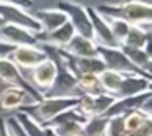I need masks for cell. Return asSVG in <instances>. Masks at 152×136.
I'll return each instance as SVG.
<instances>
[{
    "label": "cell",
    "instance_id": "obj_1",
    "mask_svg": "<svg viewBox=\"0 0 152 136\" xmlns=\"http://www.w3.org/2000/svg\"><path fill=\"white\" fill-rule=\"evenodd\" d=\"M95 10L102 17L119 18L128 21L129 25L137 26H149L152 21V7L139 0H128L119 4H100L95 7Z\"/></svg>",
    "mask_w": 152,
    "mask_h": 136
},
{
    "label": "cell",
    "instance_id": "obj_2",
    "mask_svg": "<svg viewBox=\"0 0 152 136\" xmlns=\"http://www.w3.org/2000/svg\"><path fill=\"white\" fill-rule=\"evenodd\" d=\"M79 103V97H67V95H46L39 102L30 103L21 107L18 112H23L38 125L44 126L49 123L54 116L66 112L69 108H75Z\"/></svg>",
    "mask_w": 152,
    "mask_h": 136
},
{
    "label": "cell",
    "instance_id": "obj_3",
    "mask_svg": "<svg viewBox=\"0 0 152 136\" xmlns=\"http://www.w3.org/2000/svg\"><path fill=\"white\" fill-rule=\"evenodd\" d=\"M56 8L66 15L67 21L74 26L75 35L92 40V23H90L87 8L82 4H77L74 0H59Z\"/></svg>",
    "mask_w": 152,
    "mask_h": 136
},
{
    "label": "cell",
    "instance_id": "obj_4",
    "mask_svg": "<svg viewBox=\"0 0 152 136\" xmlns=\"http://www.w3.org/2000/svg\"><path fill=\"white\" fill-rule=\"evenodd\" d=\"M0 82L7 84L8 87H20L25 92L30 93V97L33 99V102H39L43 99V93H39L23 76L20 69L13 64V61L10 57H2L0 56Z\"/></svg>",
    "mask_w": 152,
    "mask_h": 136
},
{
    "label": "cell",
    "instance_id": "obj_5",
    "mask_svg": "<svg viewBox=\"0 0 152 136\" xmlns=\"http://www.w3.org/2000/svg\"><path fill=\"white\" fill-rule=\"evenodd\" d=\"M96 56L102 59V62L105 64V69L108 71H115V72H123V74H142L139 69H136L129 59L123 54V51L118 48H110V46H98L96 44ZM152 77V76H147Z\"/></svg>",
    "mask_w": 152,
    "mask_h": 136
},
{
    "label": "cell",
    "instance_id": "obj_6",
    "mask_svg": "<svg viewBox=\"0 0 152 136\" xmlns=\"http://www.w3.org/2000/svg\"><path fill=\"white\" fill-rule=\"evenodd\" d=\"M115 97L110 95L106 92H100V93H83L79 97V103L75 108L82 113L85 118L90 116H100L105 115L106 110L111 107V103L115 102Z\"/></svg>",
    "mask_w": 152,
    "mask_h": 136
},
{
    "label": "cell",
    "instance_id": "obj_7",
    "mask_svg": "<svg viewBox=\"0 0 152 136\" xmlns=\"http://www.w3.org/2000/svg\"><path fill=\"white\" fill-rule=\"evenodd\" d=\"M57 77V67L51 59H46L44 62L38 64L36 67L30 69V80L28 82L34 87L39 93L48 95L53 89L54 80Z\"/></svg>",
    "mask_w": 152,
    "mask_h": 136
},
{
    "label": "cell",
    "instance_id": "obj_8",
    "mask_svg": "<svg viewBox=\"0 0 152 136\" xmlns=\"http://www.w3.org/2000/svg\"><path fill=\"white\" fill-rule=\"evenodd\" d=\"M13 64L18 69H33L38 64L44 62L48 59L46 53L41 49L38 44H26V46H17L12 49V53L8 54Z\"/></svg>",
    "mask_w": 152,
    "mask_h": 136
},
{
    "label": "cell",
    "instance_id": "obj_9",
    "mask_svg": "<svg viewBox=\"0 0 152 136\" xmlns=\"http://www.w3.org/2000/svg\"><path fill=\"white\" fill-rule=\"evenodd\" d=\"M87 13L90 17V23H92V40L98 46H110V48H118L119 43L115 40L111 30L108 26V21L105 17L95 10V7H85Z\"/></svg>",
    "mask_w": 152,
    "mask_h": 136
},
{
    "label": "cell",
    "instance_id": "obj_10",
    "mask_svg": "<svg viewBox=\"0 0 152 136\" xmlns=\"http://www.w3.org/2000/svg\"><path fill=\"white\" fill-rule=\"evenodd\" d=\"M0 18L7 25H17V26L28 28V30L34 31V33H41L39 23L33 18L30 10H23V8L15 7V5L0 4Z\"/></svg>",
    "mask_w": 152,
    "mask_h": 136
},
{
    "label": "cell",
    "instance_id": "obj_11",
    "mask_svg": "<svg viewBox=\"0 0 152 136\" xmlns=\"http://www.w3.org/2000/svg\"><path fill=\"white\" fill-rule=\"evenodd\" d=\"M151 97H152V90L137 93V95L116 99L115 102L111 103V107L106 110L105 116H106V118H111V116H124V115H128V113L134 112V110L142 108L145 103H149Z\"/></svg>",
    "mask_w": 152,
    "mask_h": 136
},
{
    "label": "cell",
    "instance_id": "obj_12",
    "mask_svg": "<svg viewBox=\"0 0 152 136\" xmlns=\"http://www.w3.org/2000/svg\"><path fill=\"white\" fill-rule=\"evenodd\" d=\"M0 41L10 46H26V44H38V33L17 25H0Z\"/></svg>",
    "mask_w": 152,
    "mask_h": 136
},
{
    "label": "cell",
    "instance_id": "obj_13",
    "mask_svg": "<svg viewBox=\"0 0 152 136\" xmlns=\"http://www.w3.org/2000/svg\"><path fill=\"white\" fill-rule=\"evenodd\" d=\"M151 89H152V77L141 76V74H123L115 97L116 99L131 97V95L147 92Z\"/></svg>",
    "mask_w": 152,
    "mask_h": 136
},
{
    "label": "cell",
    "instance_id": "obj_14",
    "mask_svg": "<svg viewBox=\"0 0 152 136\" xmlns=\"http://www.w3.org/2000/svg\"><path fill=\"white\" fill-rule=\"evenodd\" d=\"M30 103H34L33 99L20 87H7L0 93V112L20 110L21 107L30 105Z\"/></svg>",
    "mask_w": 152,
    "mask_h": 136
},
{
    "label": "cell",
    "instance_id": "obj_15",
    "mask_svg": "<svg viewBox=\"0 0 152 136\" xmlns=\"http://www.w3.org/2000/svg\"><path fill=\"white\" fill-rule=\"evenodd\" d=\"M33 18L39 23L41 33H49V31L59 28L62 23H66L67 18L57 8H41V10H30Z\"/></svg>",
    "mask_w": 152,
    "mask_h": 136
},
{
    "label": "cell",
    "instance_id": "obj_16",
    "mask_svg": "<svg viewBox=\"0 0 152 136\" xmlns=\"http://www.w3.org/2000/svg\"><path fill=\"white\" fill-rule=\"evenodd\" d=\"M74 35H75L74 26L69 21H66L59 28L49 31V33H38V43H44L56 48H66V44L74 38Z\"/></svg>",
    "mask_w": 152,
    "mask_h": 136
},
{
    "label": "cell",
    "instance_id": "obj_17",
    "mask_svg": "<svg viewBox=\"0 0 152 136\" xmlns=\"http://www.w3.org/2000/svg\"><path fill=\"white\" fill-rule=\"evenodd\" d=\"M119 49L123 51L126 57L129 59V62L139 69L142 74L151 76V66H152V57H151V51L142 49V48H132V46H126V44H119Z\"/></svg>",
    "mask_w": 152,
    "mask_h": 136
},
{
    "label": "cell",
    "instance_id": "obj_18",
    "mask_svg": "<svg viewBox=\"0 0 152 136\" xmlns=\"http://www.w3.org/2000/svg\"><path fill=\"white\" fill-rule=\"evenodd\" d=\"M62 49L67 51L69 54H72V56H75V57H95L96 56L95 41L88 40V38H83L80 35H74V38Z\"/></svg>",
    "mask_w": 152,
    "mask_h": 136
},
{
    "label": "cell",
    "instance_id": "obj_19",
    "mask_svg": "<svg viewBox=\"0 0 152 136\" xmlns=\"http://www.w3.org/2000/svg\"><path fill=\"white\" fill-rule=\"evenodd\" d=\"M149 41H151V31L145 30L144 26L132 25L129 33H128V36L124 38V41H123L121 44L132 46V48H142V49L149 51Z\"/></svg>",
    "mask_w": 152,
    "mask_h": 136
},
{
    "label": "cell",
    "instance_id": "obj_20",
    "mask_svg": "<svg viewBox=\"0 0 152 136\" xmlns=\"http://www.w3.org/2000/svg\"><path fill=\"white\" fill-rule=\"evenodd\" d=\"M13 116H15V120L20 123V126L23 128V131L26 133L28 136H51V135H53V129L44 128V126L38 125V123L34 121V120H31L26 113L17 112Z\"/></svg>",
    "mask_w": 152,
    "mask_h": 136
},
{
    "label": "cell",
    "instance_id": "obj_21",
    "mask_svg": "<svg viewBox=\"0 0 152 136\" xmlns=\"http://www.w3.org/2000/svg\"><path fill=\"white\" fill-rule=\"evenodd\" d=\"M75 82H77V87H79L80 93H100L103 92L102 87H100V80H98V76L96 74H87V72H82V74H77L75 77Z\"/></svg>",
    "mask_w": 152,
    "mask_h": 136
},
{
    "label": "cell",
    "instance_id": "obj_22",
    "mask_svg": "<svg viewBox=\"0 0 152 136\" xmlns=\"http://www.w3.org/2000/svg\"><path fill=\"white\" fill-rule=\"evenodd\" d=\"M149 121H152L151 112H147L144 108L134 110V112L124 115V129L126 131H134V129H139Z\"/></svg>",
    "mask_w": 152,
    "mask_h": 136
},
{
    "label": "cell",
    "instance_id": "obj_23",
    "mask_svg": "<svg viewBox=\"0 0 152 136\" xmlns=\"http://www.w3.org/2000/svg\"><path fill=\"white\" fill-rule=\"evenodd\" d=\"M72 121L85 123V121H87V118H85V116H83L77 108H69V110H66V112L59 113L57 116H54V118L51 120L49 123H46V125H44V128L53 129V128H56V126L66 125V123H72Z\"/></svg>",
    "mask_w": 152,
    "mask_h": 136
},
{
    "label": "cell",
    "instance_id": "obj_24",
    "mask_svg": "<svg viewBox=\"0 0 152 136\" xmlns=\"http://www.w3.org/2000/svg\"><path fill=\"white\" fill-rule=\"evenodd\" d=\"M106 125H108V118L105 115L90 116L83 123L82 136H103L105 135V129H106Z\"/></svg>",
    "mask_w": 152,
    "mask_h": 136
},
{
    "label": "cell",
    "instance_id": "obj_25",
    "mask_svg": "<svg viewBox=\"0 0 152 136\" xmlns=\"http://www.w3.org/2000/svg\"><path fill=\"white\" fill-rule=\"evenodd\" d=\"M105 20L108 21V26H110V30H111L115 40L121 44L123 41H124V38L128 36V33H129L132 25H129L128 21H124V20H119V18H106L105 17Z\"/></svg>",
    "mask_w": 152,
    "mask_h": 136
},
{
    "label": "cell",
    "instance_id": "obj_26",
    "mask_svg": "<svg viewBox=\"0 0 152 136\" xmlns=\"http://www.w3.org/2000/svg\"><path fill=\"white\" fill-rule=\"evenodd\" d=\"M82 129H83V123L72 121L53 128V133L56 136H82Z\"/></svg>",
    "mask_w": 152,
    "mask_h": 136
},
{
    "label": "cell",
    "instance_id": "obj_27",
    "mask_svg": "<svg viewBox=\"0 0 152 136\" xmlns=\"http://www.w3.org/2000/svg\"><path fill=\"white\" fill-rule=\"evenodd\" d=\"M124 116H111L108 118L105 135L103 136H124Z\"/></svg>",
    "mask_w": 152,
    "mask_h": 136
},
{
    "label": "cell",
    "instance_id": "obj_28",
    "mask_svg": "<svg viewBox=\"0 0 152 136\" xmlns=\"http://www.w3.org/2000/svg\"><path fill=\"white\" fill-rule=\"evenodd\" d=\"M5 121H7V125H8V129H10L12 136H28L26 133L23 131V128L20 126V123L15 120V116H8V118H5Z\"/></svg>",
    "mask_w": 152,
    "mask_h": 136
},
{
    "label": "cell",
    "instance_id": "obj_29",
    "mask_svg": "<svg viewBox=\"0 0 152 136\" xmlns=\"http://www.w3.org/2000/svg\"><path fill=\"white\" fill-rule=\"evenodd\" d=\"M0 4L15 5V7H20V8H23V10H33L34 0H0Z\"/></svg>",
    "mask_w": 152,
    "mask_h": 136
},
{
    "label": "cell",
    "instance_id": "obj_30",
    "mask_svg": "<svg viewBox=\"0 0 152 136\" xmlns=\"http://www.w3.org/2000/svg\"><path fill=\"white\" fill-rule=\"evenodd\" d=\"M124 136H152V121L145 123V125L141 126L139 129H134V131H126Z\"/></svg>",
    "mask_w": 152,
    "mask_h": 136
},
{
    "label": "cell",
    "instance_id": "obj_31",
    "mask_svg": "<svg viewBox=\"0 0 152 136\" xmlns=\"http://www.w3.org/2000/svg\"><path fill=\"white\" fill-rule=\"evenodd\" d=\"M0 136H12L10 129H8V125H7L4 116H0Z\"/></svg>",
    "mask_w": 152,
    "mask_h": 136
},
{
    "label": "cell",
    "instance_id": "obj_32",
    "mask_svg": "<svg viewBox=\"0 0 152 136\" xmlns=\"http://www.w3.org/2000/svg\"><path fill=\"white\" fill-rule=\"evenodd\" d=\"M12 49H13V46H10V44L2 43V41H0V56H2V57H7L8 54L12 53Z\"/></svg>",
    "mask_w": 152,
    "mask_h": 136
},
{
    "label": "cell",
    "instance_id": "obj_33",
    "mask_svg": "<svg viewBox=\"0 0 152 136\" xmlns=\"http://www.w3.org/2000/svg\"><path fill=\"white\" fill-rule=\"evenodd\" d=\"M0 25H4V20H2V18H0Z\"/></svg>",
    "mask_w": 152,
    "mask_h": 136
},
{
    "label": "cell",
    "instance_id": "obj_34",
    "mask_svg": "<svg viewBox=\"0 0 152 136\" xmlns=\"http://www.w3.org/2000/svg\"><path fill=\"white\" fill-rule=\"evenodd\" d=\"M51 136H56V135H54V133H53V135H51Z\"/></svg>",
    "mask_w": 152,
    "mask_h": 136
}]
</instances>
